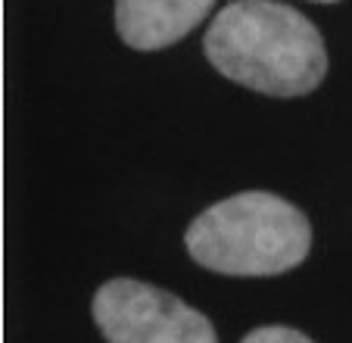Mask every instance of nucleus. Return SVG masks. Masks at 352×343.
Returning a JSON list of instances; mask_svg holds the SVG:
<instances>
[{"instance_id":"f257e3e1","label":"nucleus","mask_w":352,"mask_h":343,"mask_svg":"<svg viewBox=\"0 0 352 343\" xmlns=\"http://www.w3.org/2000/svg\"><path fill=\"white\" fill-rule=\"evenodd\" d=\"M206 60L225 79L268 94L302 97L327 75V47L312 19L278 0H234L209 22Z\"/></svg>"},{"instance_id":"f03ea898","label":"nucleus","mask_w":352,"mask_h":343,"mask_svg":"<svg viewBox=\"0 0 352 343\" xmlns=\"http://www.w3.org/2000/svg\"><path fill=\"white\" fill-rule=\"evenodd\" d=\"M184 247L209 271L268 278L296 269L309 256L312 225L278 194L243 191L199 212L187 225Z\"/></svg>"},{"instance_id":"7ed1b4c3","label":"nucleus","mask_w":352,"mask_h":343,"mask_svg":"<svg viewBox=\"0 0 352 343\" xmlns=\"http://www.w3.org/2000/svg\"><path fill=\"white\" fill-rule=\"evenodd\" d=\"M91 312L107 343H219L203 312L134 278L107 281L94 293Z\"/></svg>"},{"instance_id":"20e7f679","label":"nucleus","mask_w":352,"mask_h":343,"mask_svg":"<svg viewBox=\"0 0 352 343\" xmlns=\"http://www.w3.org/2000/svg\"><path fill=\"white\" fill-rule=\"evenodd\" d=\"M212 7L215 0H116V28L134 50H162L190 34Z\"/></svg>"},{"instance_id":"39448f33","label":"nucleus","mask_w":352,"mask_h":343,"mask_svg":"<svg viewBox=\"0 0 352 343\" xmlns=\"http://www.w3.org/2000/svg\"><path fill=\"white\" fill-rule=\"evenodd\" d=\"M240 343H315L309 340L302 331L296 328H284V324H265V328H256L243 337Z\"/></svg>"},{"instance_id":"423d86ee","label":"nucleus","mask_w":352,"mask_h":343,"mask_svg":"<svg viewBox=\"0 0 352 343\" xmlns=\"http://www.w3.org/2000/svg\"><path fill=\"white\" fill-rule=\"evenodd\" d=\"M315 3H333V0H315Z\"/></svg>"}]
</instances>
